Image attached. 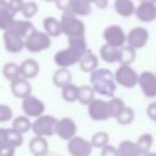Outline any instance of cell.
<instances>
[{
    "mask_svg": "<svg viewBox=\"0 0 156 156\" xmlns=\"http://www.w3.org/2000/svg\"><path fill=\"white\" fill-rule=\"evenodd\" d=\"M69 47L59 50L55 55V62L59 67H69L79 63L83 56L87 54V40L83 35H73L67 37Z\"/></svg>",
    "mask_w": 156,
    "mask_h": 156,
    "instance_id": "1",
    "label": "cell"
},
{
    "mask_svg": "<svg viewBox=\"0 0 156 156\" xmlns=\"http://www.w3.org/2000/svg\"><path fill=\"white\" fill-rule=\"evenodd\" d=\"M90 81L96 94L112 98L117 90L115 75L108 69H96L91 72Z\"/></svg>",
    "mask_w": 156,
    "mask_h": 156,
    "instance_id": "2",
    "label": "cell"
},
{
    "mask_svg": "<svg viewBox=\"0 0 156 156\" xmlns=\"http://www.w3.org/2000/svg\"><path fill=\"white\" fill-rule=\"evenodd\" d=\"M62 33L67 37L73 35H83L86 32L85 24L80 20H78L77 16L71 11H64L60 20Z\"/></svg>",
    "mask_w": 156,
    "mask_h": 156,
    "instance_id": "3",
    "label": "cell"
},
{
    "mask_svg": "<svg viewBox=\"0 0 156 156\" xmlns=\"http://www.w3.org/2000/svg\"><path fill=\"white\" fill-rule=\"evenodd\" d=\"M51 44L50 37L46 32L37 31L33 29L26 37L25 40V48L30 52H40L49 48Z\"/></svg>",
    "mask_w": 156,
    "mask_h": 156,
    "instance_id": "4",
    "label": "cell"
},
{
    "mask_svg": "<svg viewBox=\"0 0 156 156\" xmlns=\"http://www.w3.org/2000/svg\"><path fill=\"white\" fill-rule=\"evenodd\" d=\"M57 123H58V120L55 117L43 113L40 117L35 118V121L32 123L31 129L35 136L50 137L56 134Z\"/></svg>",
    "mask_w": 156,
    "mask_h": 156,
    "instance_id": "5",
    "label": "cell"
},
{
    "mask_svg": "<svg viewBox=\"0 0 156 156\" xmlns=\"http://www.w3.org/2000/svg\"><path fill=\"white\" fill-rule=\"evenodd\" d=\"M89 115L94 121H106L112 118V110H111L109 101H104L102 98H94L88 105Z\"/></svg>",
    "mask_w": 156,
    "mask_h": 156,
    "instance_id": "6",
    "label": "cell"
},
{
    "mask_svg": "<svg viewBox=\"0 0 156 156\" xmlns=\"http://www.w3.org/2000/svg\"><path fill=\"white\" fill-rule=\"evenodd\" d=\"M115 80L122 87L132 89L138 85L139 75L130 65L121 64L115 74Z\"/></svg>",
    "mask_w": 156,
    "mask_h": 156,
    "instance_id": "7",
    "label": "cell"
},
{
    "mask_svg": "<svg viewBox=\"0 0 156 156\" xmlns=\"http://www.w3.org/2000/svg\"><path fill=\"white\" fill-rule=\"evenodd\" d=\"M91 141L86 140L79 136H74L67 142V152L73 156H87L92 153Z\"/></svg>",
    "mask_w": 156,
    "mask_h": 156,
    "instance_id": "8",
    "label": "cell"
},
{
    "mask_svg": "<svg viewBox=\"0 0 156 156\" xmlns=\"http://www.w3.org/2000/svg\"><path fill=\"white\" fill-rule=\"evenodd\" d=\"M22 109L27 117L37 118L45 112V105L41 100L30 94L23 98Z\"/></svg>",
    "mask_w": 156,
    "mask_h": 156,
    "instance_id": "9",
    "label": "cell"
},
{
    "mask_svg": "<svg viewBox=\"0 0 156 156\" xmlns=\"http://www.w3.org/2000/svg\"><path fill=\"white\" fill-rule=\"evenodd\" d=\"M138 85L144 96L149 98L156 96V74L149 71L142 72L139 75Z\"/></svg>",
    "mask_w": 156,
    "mask_h": 156,
    "instance_id": "10",
    "label": "cell"
},
{
    "mask_svg": "<svg viewBox=\"0 0 156 156\" xmlns=\"http://www.w3.org/2000/svg\"><path fill=\"white\" fill-rule=\"evenodd\" d=\"M103 37L107 44L115 46V47H121L126 42L125 32L118 25H111L107 27L103 33Z\"/></svg>",
    "mask_w": 156,
    "mask_h": 156,
    "instance_id": "11",
    "label": "cell"
},
{
    "mask_svg": "<svg viewBox=\"0 0 156 156\" xmlns=\"http://www.w3.org/2000/svg\"><path fill=\"white\" fill-rule=\"evenodd\" d=\"M149 31L143 27H135L126 35V41L128 45L134 47L135 49H140L147 45L149 41Z\"/></svg>",
    "mask_w": 156,
    "mask_h": 156,
    "instance_id": "12",
    "label": "cell"
},
{
    "mask_svg": "<svg viewBox=\"0 0 156 156\" xmlns=\"http://www.w3.org/2000/svg\"><path fill=\"white\" fill-rule=\"evenodd\" d=\"M137 18L142 23H151L156 20V5L151 0H142L135 10Z\"/></svg>",
    "mask_w": 156,
    "mask_h": 156,
    "instance_id": "13",
    "label": "cell"
},
{
    "mask_svg": "<svg viewBox=\"0 0 156 156\" xmlns=\"http://www.w3.org/2000/svg\"><path fill=\"white\" fill-rule=\"evenodd\" d=\"M77 132V125L71 118H62L61 120H58L56 128V134L63 140L69 141L71 138L76 136Z\"/></svg>",
    "mask_w": 156,
    "mask_h": 156,
    "instance_id": "14",
    "label": "cell"
},
{
    "mask_svg": "<svg viewBox=\"0 0 156 156\" xmlns=\"http://www.w3.org/2000/svg\"><path fill=\"white\" fill-rule=\"evenodd\" d=\"M3 42H5V49L11 54H18L25 48L24 37H20L11 30H5L3 34Z\"/></svg>",
    "mask_w": 156,
    "mask_h": 156,
    "instance_id": "15",
    "label": "cell"
},
{
    "mask_svg": "<svg viewBox=\"0 0 156 156\" xmlns=\"http://www.w3.org/2000/svg\"><path fill=\"white\" fill-rule=\"evenodd\" d=\"M11 91L15 98H24L26 96L30 95L32 88H31V85L28 81V79L20 76V77L15 78L14 80L11 81Z\"/></svg>",
    "mask_w": 156,
    "mask_h": 156,
    "instance_id": "16",
    "label": "cell"
},
{
    "mask_svg": "<svg viewBox=\"0 0 156 156\" xmlns=\"http://www.w3.org/2000/svg\"><path fill=\"white\" fill-rule=\"evenodd\" d=\"M20 76L26 79H32L37 77L40 72V65L34 59H27L20 65Z\"/></svg>",
    "mask_w": 156,
    "mask_h": 156,
    "instance_id": "17",
    "label": "cell"
},
{
    "mask_svg": "<svg viewBox=\"0 0 156 156\" xmlns=\"http://www.w3.org/2000/svg\"><path fill=\"white\" fill-rule=\"evenodd\" d=\"M14 14L9 10L8 1L0 0V30H8L13 24Z\"/></svg>",
    "mask_w": 156,
    "mask_h": 156,
    "instance_id": "18",
    "label": "cell"
},
{
    "mask_svg": "<svg viewBox=\"0 0 156 156\" xmlns=\"http://www.w3.org/2000/svg\"><path fill=\"white\" fill-rule=\"evenodd\" d=\"M119 54H120V47L105 44L101 47L100 49V56L102 60L106 63H115L119 61Z\"/></svg>",
    "mask_w": 156,
    "mask_h": 156,
    "instance_id": "19",
    "label": "cell"
},
{
    "mask_svg": "<svg viewBox=\"0 0 156 156\" xmlns=\"http://www.w3.org/2000/svg\"><path fill=\"white\" fill-rule=\"evenodd\" d=\"M52 83L56 87L62 89L64 86L72 83V73L67 67H60L52 75Z\"/></svg>",
    "mask_w": 156,
    "mask_h": 156,
    "instance_id": "20",
    "label": "cell"
},
{
    "mask_svg": "<svg viewBox=\"0 0 156 156\" xmlns=\"http://www.w3.org/2000/svg\"><path fill=\"white\" fill-rule=\"evenodd\" d=\"M29 150L34 155H42L47 153L48 151V142L45 137L34 136L29 142Z\"/></svg>",
    "mask_w": 156,
    "mask_h": 156,
    "instance_id": "21",
    "label": "cell"
},
{
    "mask_svg": "<svg viewBox=\"0 0 156 156\" xmlns=\"http://www.w3.org/2000/svg\"><path fill=\"white\" fill-rule=\"evenodd\" d=\"M79 66L83 73H91L98 66V59L93 52L87 51V54L79 61Z\"/></svg>",
    "mask_w": 156,
    "mask_h": 156,
    "instance_id": "22",
    "label": "cell"
},
{
    "mask_svg": "<svg viewBox=\"0 0 156 156\" xmlns=\"http://www.w3.org/2000/svg\"><path fill=\"white\" fill-rule=\"evenodd\" d=\"M115 10L122 17H129L135 13V5L132 0H115Z\"/></svg>",
    "mask_w": 156,
    "mask_h": 156,
    "instance_id": "23",
    "label": "cell"
},
{
    "mask_svg": "<svg viewBox=\"0 0 156 156\" xmlns=\"http://www.w3.org/2000/svg\"><path fill=\"white\" fill-rule=\"evenodd\" d=\"M43 27L45 32L49 35L50 37H57L62 33V29H61V24L57 18L52 17V16H48L44 20Z\"/></svg>",
    "mask_w": 156,
    "mask_h": 156,
    "instance_id": "24",
    "label": "cell"
},
{
    "mask_svg": "<svg viewBox=\"0 0 156 156\" xmlns=\"http://www.w3.org/2000/svg\"><path fill=\"white\" fill-rule=\"evenodd\" d=\"M69 11L76 16H87L91 13L92 7L91 3L88 2L87 0H73Z\"/></svg>",
    "mask_w": 156,
    "mask_h": 156,
    "instance_id": "25",
    "label": "cell"
},
{
    "mask_svg": "<svg viewBox=\"0 0 156 156\" xmlns=\"http://www.w3.org/2000/svg\"><path fill=\"white\" fill-rule=\"evenodd\" d=\"M8 30L13 31L14 33L18 34L22 37H26L31 31L33 30V25L31 22L27 20H14Z\"/></svg>",
    "mask_w": 156,
    "mask_h": 156,
    "instance_id": "26",
    "label": "cell"
},
{
    "mask_svg": "<svg viewBox=\"0 0 156 156\" xmlns=\"http://www.w3.org/2000/svg\"><path fill=\"white\" fill-rule=\"evenodd\" d=\"M136 59V49L129 45L121 46L120 47V54H119V61L120 64L124 65H130Z\"/></svg>",
    "mask_w": 156,
    "mask_h": 156,
    "instance_id": "27",
    "label": "cell"
},
{
    "mask_svg": "<svg viewBox=\"0 0 156 156\" xmlns=\"http://www.w3.org/2000/svg\"><path fill=\"white\" fill-rule=\"evenodd\" d=\"M95 98V91L90 86H80L78 87V102L81 105L88 106Z\"/></svg>",
    "mask_w": 156,
    "mask_h": 156,
    "instance_id": "28",
    "label": "cell"
},
{
    "mask_svg": "<svg viewBox=\"0 0 156 156\" xmlns=\"http://www.w3.org/2000/svg\"><path fill=\"white\" fill-rule=\"evenodd\" d=\"M118 152H119V155H121V156L140 155L136 142H133V141H130V140H124V141H122V142H120L119 147H118Z\"/></svg>",
    "mask_w": 156,
    "mask_h": 156,
    "instance_id": "29",
    "label": "cell"
},
{
    "mask_svg": "<svg viewBox=\"0 0 156 156\" xmlns=\"http://www.w3.org/2000/svg\"><path fill=\"white\" fill-rule=\"evenodd\" d=\"M12 127L24 135L31 129L32 123H31V121L27 115H20V117L14 119L13 123H12Z\"/></svg>",
    "mask_w": 156,
    "mask_h": 156,
    "instance_id": "30",
    "label": "cell"
},
{
    "mask_svg": "<svg viewBox=\"0 0 156 156\" xmlns=\"http://www.w3.org/2000/svg\"><path fill=\"white\" fill-rule=\"evenodd\" d=\"M118 123L121 125H129L133 123V121L135 120V111L130 107L124 106V108L118 113V115L115 117Z\"/></svg>",
    "mask_w": 156,
    "mask_h": 156,
    "instance_id": "31",
    "label": "cell"
},
{
    "mask_svg": "<svg viewBox=\"0 0 156 156\" xmlns=\"http://www.w3.org/2000/svg\"><path fill=\"white\" fill-rule=\"evenodd\" d=\"M62 98L65 102L74 103L78 100V87L74 83H69L62 88Z\"/></svg>",
    "mask_w": 156,
    "mask_h": 156,
    "instance_id": "32",
    "label": "cell"
},
{
    "mask_svg": "<svg viewBox=\"0 0 156 156\" xmlns=\"http://www.w3.org/2000/svg\"><path fill=\"white\" fill-rule=\"evenodd\" d=\"M138 147L139 153L140 154H147L150 151L153 144V136L151 134H143L138 138L136 142Z\"/></svg>",
    "mask_w": 156,
    "mask_h": 156,
    "instance_id": "33",
    "label": "cell"
},
{
    "mask_svg": "<svg viewBox=\"0 0 156 156\" xmlns=\"http://www.w3.org/2000/svg\"><path fill=\"white\" fill-rule=\"evenodd\" d=\"M2 73H3V76L7 78L8 80H10V81L14 80L15 78L20 76V65L14 62L7 63V64H5V66H3Z\"/></svg>",
    "mask_w": 156,
    "mask_h": 156,
    "instance_id": "34",
    "label": "cell"
},
{
    "mask_svg": "<svg viewBox=\"0 0 156 156\" xmlns=\"http://www.w3.org/2000/svg\"><path fill=\"white\" fill-rule=\"evenodd\" d=\"M7 140L10 145L14 147H18L24 142V137L23 134L17 130H15L13 127L7 128Z\"/></svg>",
    "mask_w": 156,
    "mask_h": 156,
    "instance_id": "35",
    "label": "cell"
},
{
    "mask_svg": "<svg viewBox=\"0 0 156 156\" xmlns=\"http://www.w3.org/2000/svg\"><path fill=\"white\" fill-rule=\"evenodd\" d=\"M109 142V136L107 133L105 132H98L92 136L91 138V143L93 145V147H98L102 149L106 144H108Z\"/></svg>",
    "mask_w": 156,
    "mask_h": 156,
    "instance_id": "36",
    "label": "cell"
},
{
    "mask_svg": "<svg viewBox=\"0 0 156 156\" xmlns=\"http://www.w3.org/2000/svg\"><path fill=\"white\" fill-rule=\"evenodd\" d=\"M37 10H39V7H37V3L33 2V1H29V2H25L24 8L22 10V13L25 18L30 20V18H32L37 13Z\"/></svg>",
    "mask_w": 156,
    "mask_h": 156,
    "instance_id": "37",
    "label": "cell"
},
{
    "mask_svg": "<svg viewBox=\"0 0 156 156\" xmlns=\"http://www.w3.org/2000/svg\"><path fill=\"white\" fill-rule=\"evenodd\" d=\"M109 103H110V107L111 110H112V118H115L118 115V113L124 108L125 104L124 102L119 98H112L111 100H109Z\"/></svg>",
    "mask_w": 156,
    "mask_h": 156,
    "instance_id": "38",
    "label": "cell"
},
{
    "mask_svg": "<svg viewBox=\"0 0 156 156\" xmlns=\"http://www.w3.org/2000/svg\"><path fill=\"white\" fill-rule=\"evenodd\" d=\"M13 117V111L9 106L3 104H0V123L8 122Z\"/></svg>",
    "mask_w": 156,
    "mask_h": 156,
    "instance_id": "39",
    "label": "cell"
},
{
    "mask_svg": "<svg viewBox=\"0 0 156 156\" xmlns=\"http://www.w3.org/2000/svg\"><path fill=\"white\" fill-rule=\"evenodd\" d=\"M25 2L23 0H10L9 2H8V7H9V10L14 14L18 13V12H22L23 8H24Z\"/></svg>",
    "mask_w": 156,
    "mask_h": 156,
    "instance_id": "40",
    "label": "cell"
},
{
    "mask_svg": "<svg viewBox=\"0 0 156 156\" xmlns=\"http://www.w3.org/2000/svg\"><path fill=\"white\" fill-rule=\"evenodd\" d=\"M102 155L103 156H118L119 155V152H118L117 147H115L113 145L106 144L104 147H102Z\"/></svg>",
    "mask_w": 156,
    "mask_h": 156,
    "instance_id": "41",
    "label": "cell"
},
{
    "mask_svg": "<svg viewBox=\"0 0 156 156\" xmlns=\"http://www.w3.org/2000/svg\"><path fill=\"white\" fill-rule=\"evenodd\" d=\"M72 1L73 0H55V3H56V7L58 8L61 11H69V7L72 5Z\"/></svg>",
    "mask_w": 156,
    "mask_h": 156,
    "instance_id": "42",
    "label": "cell"
},
{
    "mask_svg": "<svg viewBox=\"0 0 156 156\" xmlns=\"http://www.w3.org/2000/svg\"><path fill=\"white\" fill-rule=\"evenodd\" d=\"M147 115L151 120L155 121L156 120V102H153L147 106Z\"/></svg>",
    "mask_w": 156,
    "mask_h": 156,
    "instance_id": "43",
    "label": "cell"
},
{
    "mask_svg": "<svg viewBox=\"0 0 156 156\" xmlns=\"http://www.w3.org/2000/svg\"><path fill=\"white\" fill-rule=\"evenodd\" d=\"M16 147H12V145H5L2 149H0V156H12L15 153Z\"/></svg>",
    "mask_w": 156,
    "mask_h": 156,
    "instance_id": "44",
    "label": "cell"
},
{
    "mask_svg": "<svg viewBox=\"0 0 156 156\" xmlns=\"http://www.w3.org/2000/svg\"><path fill=\"white\" fill-rule=\"evenodd\" d=\"M93 3L98 9H106L109 5V1L108 0H94Z\"/></svg>",
    "mask_w": 156,
    "mask_h": 156,
    "instance_id": "45",
    "label": "cell"
},
{
    "mask_svg": "<svg viewBox=\"0 0 156 156\" xmlns=\"http://www.w3.org/2000/svg\"><path fill=\"white\" fill-rule=\"evenodd\" d=\"M46 2H52V1H55V0H45Z\"/></svg>",
    "mask_w": 156,
    "mask_h": 156,
    "instance_id": "46",
    "label": "cell"
},
{
    "mask_svg": "<svg viewBox=\"0 0 156 156\" xmlns=\"http://www.w3.org/2000/svg\"><path fill=\"white\" fill-rule=\"evenodd\" d=\"M87 1H88V2H90V3H93L94 0H87Z\"/></svg>",
    "mask_w": 156,
    "mask_h": 156,
    "instance_id": "47",
    "label": "cell"
},
{
    "mask_svg": "<svg viewBox=\"0 0 156 156\" xmlns=\"http://www.w3.org/2000/svg\"><path fill=\"white\" fill-rule=\"evenodd\" d=\"M151 1H153V2H155V3H156V0H151Z\"/></svg>",
    "mask_w": 156,
    "mask_h": 156,
    "instance_id": "48",
    "label": "cell"
},
{
    "mask_svg": "<svg viewBox=\"0 0 156 156\" xmlns=\"http://www.w3.org/2000/svg\"><path fill=\"white\" fill-rule=\"evenodd\" d=\"M139 1H142V0H139Z\"/></svg>",
    "mask_w": 156,
    "mask_h": 156,
    "instance_id": "49",
    "label": "cell"
},
{
    "mask_svg": "<svg viewBox=\"0 0 156 156\" xmlns=\"http://www.w3.org/2000/svg\"><path fill=\"white\" fill-rule=\"evenodd\" d=\"M155 122H156V120H155Z\"/></svg>",
    "mask_w": 156,
    "mask_h": 156,
    "instance_id": "50",
    "label": "cell"
}]
</instances>
